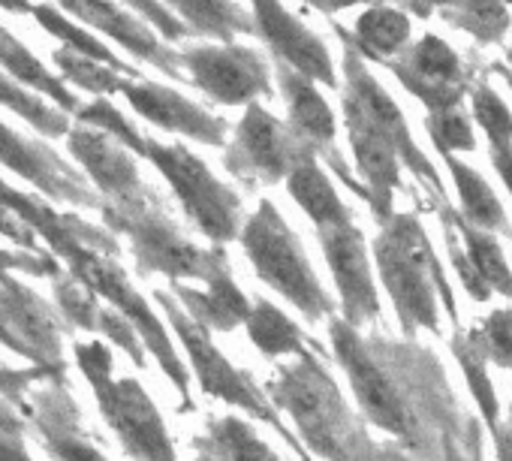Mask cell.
Returning a JSON list of instances; mask_svg holds the SVG:
<instances>
[{
	"mask_svg": "<svg viewBox=\"0 0 512 461\" xmlns=\"http://www.w3.org/2000/svg\"><path fill=\"white\" fill-rule=\"evenodd\" d=\"M266 398L296 422V440L308 452L326 461H359V431L353 428L347 401L308 347L266 383Z\"/></svg>",
	"mask_w": 512,
	"mask_h": 461,
	"instance_id": "3957f363",
	"label": "cell"
},
{
	"mask_svg": "<svg viewBox=\"0 0 512 461\" xmlns=\"http://www.w3.org/2000/svg\"><path fill=\"white\" fill-rule=\"evenodd\" d=\"M392 70L416 97L440 106L446 103V88L458 79V58L443 40L422 37L401 64H392Z\"/></svg>",
	"mask_w": 512,
	"mask_h": 461,
	"instance_id": "603a6c76",
	"label": "cell"
},
{
	"mask_svg": "<svg viewBox=\"0 0 512 461\" xmlns=\"http://www.w3.org/2000/svg\"><path fill=\"white\" fill-rule=\"evenodd\" d=\"M253 34H260L263 43L272 49L275 61L296 70L299 76L335 88V67L326 43L302 25L281 0H250Z\"/></svg>",
	"mask_w": 512,
	"mask_h": 461,
	"instance_id": "9a60e30c",
	"label": "cell"
},
{
	"mask_svg": "<svg viewBox=\"0 0 512 461\" xmlns=\"http://www.w3.org/2000/svg\"><path fill=\"white\" fill-rule=\"evenodd\" d=\"M250 344L260 350L266 359L278 356H299L305 350V332L287 317L275 302L269 299H256L250 302V314L244 320Z\"/></svg>",
	"mask_w": 512,
	"mask_h": 461,
	"instance_id": "83f0119b",
	"label": "cell"
},
{
	"mask_svg": "<svg viewBox=\"0 0 512 461\" xmlns=\"http://www.w3.org/2000/svg\"><path fill=\"white\" fill-rule=\"evenodd\" d=\"M31 16L40 22L43 31H49L52 37H58V40L64 43V49H70V52H76V55H85V58L103 64V67H112V70H118V73L136 79V70H133V67H127L106 43H100L94 34H88V31H82L79 25H73V22H70L61 10H55L52 4H34V13H31Z\"/></svg>",
	"mask_w": 512,
	"mask_h": 461,
	"instance_id": "f546056e",
	"label": "cell"
},
{
	"mask_svg": "<svg viewBox=\"0 0 512 461\" xmlns=\"http://www.w3.org/2000/svg\"><path fill=\"white\" fill-rule=\"evenodd\" d=\"M0 461H34L25 446V434H0Z\"/></svg>",
	"mask_w": 512,
	"mask_h": 461,
	"instance_id": "60d3db41",
	"label": "cell"
},
{
	"mask_svg": "<svg viewBox=\"0 0 512 461\" xmlns=\"http://www.w3.org/2000/svg\"><path fill=\"white\" fill-rule=\"evenodd\" d=\"M272 428H275L278 434H284V437H287V443H290V446H293V449L299 452V458H302V461H314V458H311V452H308V449H305V446H302V443H299V440H296V437L290 434V428H287V425L281 422V416H278V419L272 422Z\"/></svg>",
	"mask_w": 512,
	"mask_h": 461,
	"instance_id": "ee69618b",
	"label": "cell"
},
{
	"mask_svg": "<svg viewBox=\"0 0 512 461\" xmlns=\"http://www.w3.org/2000/svg\"><path fill=\"white\" fill-rule=\"evenodd\" d=\"M431 130H434V139H437L440 145H449V148H470V145H473L470 127H467V121H464L458 112H443V115H437V121L431 124Z\"/></svg>",
	"mask_w": 512,
	"mask_h": 461,
	"instance_id": "74e56055",
	"label": "cell"
},
{
	"mask_svg": "<svg viewBox=\"0 0 512 461\" xmlns=\"http://www.w3.org/2000/svg\"><path fill=\"white\" fill-rule=\"evenodd\" d=\"M76 365L88 380L106 425L133 461H178L166 422L136 377L115 374V353L106 341H76Z\"/></svg>",
	"mask_w": 512,
	"mask_h": 461,
	"instance_id": "277c9868",
	"label": "cell"
},
{
	"mask_svg": "<svg viewBox=\"0 0 512 461\" xmlns=\"http://www.w3.org/2000/svg\"><path fill=\"white\" fill-rule=\"evenodd\" d=\"M178 64L187 70V79L220 106H247L260 103V97L272 100L275 94L266 58L250 46H187L178 52Z\"/></svg>",
	"mask_w": 512,
	"mask_h": 461,
	"instance_id": "8fae6325",
	"label": "cell"
},
{
	"mask_svg": "<svg viewBox=\"0 0 512 461\" xmlns=\"http://www.w3.org/2000/svg\"><path fill=\"white\" fill-rule=\"evenodd\" d=\"M344 121H347V133H350V145H353L359 172L368 181L365 196L383 214L389 208L392 187L398 184V148L350 106H344Z\"/></svg>",
	"mask_w": 512,
	"mask_h": 461,
	"instance_id": "44dd1931",
	"label": "cell"
},
{
	"mask_svg": "<svg viewBox=\"0 0 512 461\" xmlns=\"http://www.w3.org/2000/svg\"><path fill=\"white\" fill-rule=\"evenodd\" d=\"M275 76L281 85V94L287 100V127L317 154H329L335 142V115L326 103V97L317 91V82L299 76L296 70L275 64Z\"/></svg>",
	"mask_w": 512,
	"mask_h": 461,
	"instance_id": "ffe728a7",
	"label": "cell"
},
{
	"mask_svg": "<svg viewBox=\"0 0 512 461\" xmlns=\"http://www.w3.org/2000/svg\"><path fill=\"white\" fill-rule=\"evenodd\" d=\"M0 106L13 109L19 118H25L37 133L49 136V139H58V136H67L70 133V115H64L58 106L46 103L43 97L25 91L22 85H16L13 79H7L0 73Z\"/></svg>",
	"mask_w": 512,
	"mask_h": 461,
	"instance_id": "4dcf8cb0",
	"label": "cell"
},
{
	"mask_svg": "<svg viewBox=\"0 0 512 461\" xmlns=\"http://www.w3.org/2000/svg\"><path fill=\"white\" fill-rule=\"evenodd\" d=\"M163 7L178 13V22L190 37H208L232 43L241 34H253V19L235 0H163Z\"/></svg>",
	"mask_w": 512,
	"mask_h": 461,
	"instance_id": "d4e9b609",
	"label": "cell"
},
{
	"mask_svg": "<svg viewBox=\"0 0 512 461\" xmlns=\"http://www.w3.org/2000/svg\"><path fill=\"white\" fill-rule=\"evenodd\" d=\"M22 416L52 461H109L85 431L67 380H46L43 386H34Z\"/></svg>",
	"mask_w": 512,
	"mask_h": 461,
	"instance_id": "7c38bea8",
	"label": "cell"
},
{
	"mask_svg": "<svg viewBox=\"0 0 512 461\" xmlns=\"http://www.w3.org/2000/svg\"><path fill=\"white\" fill-rule=\"evenodd\" d=\"M0 236H7L13 245H19V248L28 251V254H46V251L37 248L34 229H31L25 220H19V217H16L10 208H4V205H0Z\"/></svg>",
	"mask_w": 512,
	"mask_h": 461,
	"instance_id": "ab89813d",
	"label": "cell"
},
{
	"mask_svg": "<svg viewBox=\"0 0 512 461\" xmlns=\"http://www.w3.org/2000/svg\"><path fill=\"white\" fill-rule=\"evenodd\" d=\"M169 287H172V299L208 332H235L238 326H244L250 314V299L238 290L232 272L211 278L205 290L187 284H169Z\"/></svg>",
	"mask_w": 512,
	"mask_h": 461,
	"instance_id": "7402d4cb",
	"label": "cell"
},
{
	"mask_svg": "<svg viewBox=\"0 0 512 461\" xmlns=\"http://www.w3.org/2000/svg\"><path fill=\"white\" fill-rule=\"evenodd\" d=\"M329 332H332L335 356L344 365V371L350 377V386H353L362 410L368 413V419L374 425H380L383 431L407 434L410 431L407 404L398 395V389L392 386V380L386 377V371L374 362V356L368 353V347L362 344L356 329L347 326L344 320H332Z\"/></svg>",
	"mask_w": 512,
	"mask_h": 461,
	"instance_id": "5bb4252c",
	"label": "cell"
},
{
	"mask_svg": "<svg viewBox=\"0 0 512 461\" xmlns=\"http://www.w3.org/2000/svg\"><path fill=\"white\" fill-rule=\"evenodd\" d=\"M124 4H127L139 19H145V22L151 25V31L160 34L163 40L178 43V40H187V37H190V31H187L178 19H172V13L160 4V0H124Z\"/></svg>",
	"mask_w": 512,
	"mask_h": 461,
	"instance_id": "d590c367",
	"label": "cell"
},
{
	"mask_svg": "<svg viewBox=\"0 0 512 461\" xmlns=\"http://www.w3.org/2000/svg\"><path fill=\"white\" fill-rule=\"evenodd\" d=\"M193 446L208 449L214 461H284L250 422L241 416H220L208 422V431L193 440Z\"/></svg>",
	"mask_w": 512,
	"mask_h": 461,
	"instance_id": "4316f807",
	"label": "cell"
},
{
	"mask_svg": "<svg viewBox=\"0 0 512 461\" xmlns=\"http://www.w3.org/2000/svg\"><path fill=\"white\" fill-rule=\"evenodd\" d=\"M193 461H214V455H211L208 449H199V446H196V458H193Z\"/></svg>",
	"mask_w": 512,
	"mask_h": 461,
	"instance_id": "7dc6e473",
	"label": "cell"
},
{
	"mask_svg": "<svg viewBox=\"0 0 512 461\" xmlns=\"http://www.w3.org/2000/svg\"><path fill=\"white\" fill-rule=\"evenodd\" d=\"M467 245H470V263H473L476 275L488 287H497L500 293H512V275H509V269L503 263L500 248L491 239H482V236H470Z\"/></svg>",
	"mask_w": 512,
	"mask_h": 461,
	"instance_id": "836d02e7",
	"label": "cell"
},
{
	"mask_svg": "<svg viewBox=\"0 0 512 461\" xmlns=\"http://www.w3.org/2000/svg\"><path fill=\"white\" fill-rule=\"evenodd\" d=\"M100 217L112 236H124L142 275H163L172 284L202 281L229 272L223 248H199L169 217L166 202L145 187L124 202H100Z\"/></svg>",
	"mask_w": 512,
	"mask_h": 461,
	"instance_id": "7a4b0ae2",
	"label": "cell"
},
{
	"mask_svg": "<svg viewBox=\"0 0 512 461\" xmlns=\"http://www.w3.org/2000/svg\"><path fill=\"white\" fill-rule=\"evenodd\" d=\"M407 40H410V19L392 7L365 10L356 22V34L350 37L356 52L377 61H389L392 55H398Z\"/></svg>",
	"mask_w": 512,
	"mask_h": 461,
	"instance_id": "f1b7e54d",
	"label": "cell"
},
{
	"mask_svg": "<svg viewBox=\"0 0 512 461\" xmlns=\"http://www.w3.org/2000/svg\"><path fill=\"white\" fill-rule=\"evenodd\" d=\"M473 109H476V121L488 130V136L494 139V145L506 148L509 139H512V118L506 112V106L491 94V91H479L476 100H473Z\"/></svg>",
	"mask_w": 512,
	"mask_h": 461,
	"instance_id": "e575fe53",
	"label": "cell"
},
{
	"mask_svg": "<svg viewBox=\"0 0 512 461\" xmlns=\"http://www.w3.org/2000/svg\"><path fill=\"white\" fill-rule=\"evenodd\" d=\"M305 4H311V7H317L320 13H341V10H347V7H356V4H365V0H305Z\"/></svg>",
	"mask_w": 512,
	"mask_h": 461,
	"instance_id": "7bdbcfd3",
	"label": "cell"
},
{
	"mask_svg": "<svg viewBox=\"0 0 512 461\" xmlns=\"http://www.w3.org/2000/svg\"><path fill=\"white\" fill-rule=\"evenodd\" d=\"M308 154L314 151L263 103H247L235 136L223 151V166L235 181L253 190L256 184L284 181Z\"/></svg>",
	"mask_w": 512,
	"mask_h": 461,
	"instance_id": "30bf717a",
	"label": "cell"
},
{
	"mask_svg": "<svg viewBox=\"0 0 512 461\" xmlns=\"http://www.w3.org/2000/svg\"><path fill=\"white\" fill-rule=\"evenodd\" d=\"M124 100L133 106L136 115H142L148 124L166 130V133H178L187 139H196L202 145H226V118L211 115L208 109L196 106L193 100H187L184 94L160 85V82H148V79H127L121 88Z\"/></svg>",
	"mask_w": 512,
	"mask_h": 461,
	"instance_id": "e0dca14e",
	"label": "cell"
},
{
	"mask_svg": "<svg viewBox=\"0 0 512 461\" xmlns=\"http://www.w3.org/2000/svg\"><path fill=\"white\" fill-rule=\"evenodd\" d=\"M55 64H58V70L64 76L61 79L64 85L70 82V85H76V88H82L88 94H97V97L121 94L124 82L130 79L124 73H118L112 67H103V64H97V61H91L85 55H76V52H70L64 46L55 52Z\"/></svg>",
	"mask_w": 512,
	"mask_h": 461,
	"instance_id": "1f68e13d",
	"label": "cell"
},
{
	"mask_svg": "<svg viewBox=\"0 0 512 461\" xmlns=\"http://www.w3.org/2000/svg\"><path fill=\"white\" fill-rule=\"evenodd\" d=\"M31 275L52 281L61 272V263L52 254H28V251H0V275Z\"/></svg>",
	"mask_w": 512,
	"mask_h": 461,
	"instance_id": "8d00e7d4",
	"label": "cell"
},
{
	"mask_svg": "<svg viewBox=\"0 0 512 461\" xmlns=\"http://www.w3.org/2000/svg\"><path fill=\"white\" fill-rule=\"evenodd\" d=\"M320 245H323L326 263L332 269L335 287L341 293L344 323L356 329V326L374 320L377 311H380L377 287H374V278H371L365 239L353 226V220H341L335 226L320 229Z\"/></svg>",
	"mask_w": 512,
	"mask_h": 461,
	"instance_id": "2e32d148",
	"label": "cell"
},
{
	"mask_svg": "<svg viewBox=\"0 0 512 461\" xmlns=\"http://www.w3.org/2000/svg\"><path fill=\"white\" fill-rule=\"evenodd\" d=\"M485 332H488L491 353H494L503 365H512V311H497V314H491Z\"/></svg>",
	"mask_w": 512,
	"mask_h": 461,
	"instance_id": "f35d334b",
	"label": "cell"
},
{
	"mask_svg": "<svg viewBox=\"0 0 512 461\" xmlns=\"http://www.w3.org/2000/svg\"><path fill=\"white\" fill-rule=\"evenodd\" d=\"M67 148L82 163L85 178L97 190L100 202H124V199L139 196L148 187L139 172L136 154H130L103 130H94L85 124L70 127Z\"/></svg>",
	"mask_w": 512,
	"mask_h": 461,
	"instance_id": "ac0fdd59",
	"label": "cell"
},
{
	"mask_svg": "<svg viewBox=\"0 0 512 461\" xmlns=\"http://www.w3.org/2000/svg\"><path fill=\"white\" fill-rule=\"evenodd\" d=\"M61 10H67L70 16H76L79 22L103 31L106 37H112L115 43H121L136 61L157 67L160 73L172 76V79H184V70L178 64V52L163 46L160 37L133 13H127L124 7L112 4V0H55Z\"/></svg>",
	"mask_w": 512,
	"mask_h": 461,
	"instance_id": "d6986e66",
	"label": "cell"
},
{
	"mask_svg": "<svg viewBox=\"0 0 512 461\" xmlns=\"http://www.w3.org/2000/svg\"><path fill=\"white\" fill-rule=\"evenodd\" d=\"M380 278L407 326H434V263L428 242L413 217H392L377 239Z\"/></svg>",
	"mask_w": 512,
	"mask_h": 461,
	"instance_id": "52a82bcc",
	"label": "cell"
},
{
	"mask_svg": "<svg viewBox=\"0 0 512 461\" xmlns=\"http://www.w3.org/2000/svg\"><path fill=\"white\" fill-rule=\"evenodd\" d=\"M0 10L16 13V16H28V13H34V4L31 0H0Z\"/></svg>",
	"mask_w": 512,
	"mask_h": 461,
	"instance_id": "f6af8a7d",
	"label": "cell"
},
{
	"mask_svg": "<svg viewBox=\"0 0 512 461\" xmlns=\"http://www.w3.org/2000/svg\"><path fill=\"white\" fill-rule=\"evenodd\" d=\"M452 163V172H455V184H458V193L464 199V208L467 214L482 223V226H497L503 220V211H500V202L497 196L491 193V187L470 169H464L461 163L449 160Z\"/></svg>",
	"mask_w": 512,
	"mask_h": 461,
	"instance_id": "d6a6232c",
	"label": "cell"
},
{
	"mask_svg": "<svg viewBox=\"0 0 512 461\" xmlns=\"http://www.w3.org/2000/svg\"><path fill=\"white\" fill-rule=\"evenodd\" d=\"M0 73L37 97H49L64 115H76L82 106L79 97L58 76H52V70L43 67V61L28 52V46H22L4 25H0Z\"/></svg>",
	"mask_w": 512,
	"mask_h": 461,
	"instance_id": "cb8c5ba5",
	"label": "cell"
},
{
	"mask_svg": "<svg viewBox=\"0 0 512 461\" xmlns=\"http://www.w3.org/2000/svg\"><path fill=\"white\" fill-rule=\"evenodd\" d=\"M0 205L10 208L19 220H25L34 229V236H43L52 257H58L61 266H67L64 272L73 281L88 287L100 302H106L133 323L148 356H154L160 371L172 380L175 392L181 395V410H190V371L178 356L166 326L160 323L148 299L130 284L124 266L118 263L121 245L109 229L88 223L76 211H55L49 202L22 193L4 181H0Z\"/></svg>",
	"mask_w": 512,
	"mask_h": 461,
	"instance_id": "6da1fadb",
	"label": "cell"
},
{
	"mask_svg": "<svg viewBox=\"0 0 512 461\" xmlns=\"http://www.w3.org/2000/svg\"><path fill=\"white\" fill-rule=\"evenodd\" d=\"M28 431V422H25V416L0 395V434H25Z\"/></svg>",
	"mask_w": 512,
	"mask_h": 461,
	"instance_id": "b9f144b4",
	"label": "cell"
},
{
	"mask_svg": "<svg viewBox=\"0 0 512 461\" xmlns=\"http://www.w3.org/2000/svg\"><path fill=\"white\" fill-rule=\"evenodd\" d=\"M241 251L247 254L256 278L299 308L311 323L332 314V299L323 290L299 236L290 229L272 199H263L241 223Z\"/></svg>",
	"mask_w": 512,
	"mask_h": 461,
	"instance_id": "5b68a950",
	"label": "cell"
},
{
	"mask_svg": "<svg viewBox=\"0 0 512 461\" xmlns=\"http://www.w3.org/2000/svg\"><path fill=\"white\" fill-rule=\"evenodd\" d=\"M64 320L16 275H0V344L52 380H67Z\"/></svg>",
	"mask_w": 512,
	"mask_h": 461,
	"instance_id": "9c48e42d",
	"label": "cell"
},
{
	"mask_svg": "<svg viewBox=\"0 0 512 461\" xmlns=\"http://www.w3.org/2000/svg\"><path fill=\"white\" fill-rule=\"evenodd\" d=\"M154 302L163 308L178 344L184 347V356L193 368V377L199 383V389L208 395V398H217L229 407H238L244 410L247 416L260 419V422H275L278 419V410L269 404V398L250 383V377L244 371H238L226 356L223 350L214 347L211 341V332L205 326H199L169 293L163 290H154Z\"/></svg>",
	"mask_w": 512,
	"mask_h": 461,
	"instance_id": "ba28073f",
	"label": "cell"
},
{
	"mask_svg": "<svg viewBox=\"0 0 512 461\" xmlns=\"http://www.w3.org/2000/svg\"><path fill=\"white\" fill-rule=\"evenodd\" d=\"M0 166L13 169L19 178L31 181L40 193L73 208H100V196L91 181L70 166L43 139H28L0 121Z\"/></svg>",
	"mask_w": 512,
	"mask_h": 461,
	"instance_id": "4fadbf2b",
	"label": "cell"
},
{
	"mask_svg": "<svg viewBox=\"0 0 512 461\" xmlns=\"http://www.w3.org/2000/svg\"><path fill=\"white\" fill-rule=\"evenodd\" d=\"M136 157L148 160L166 178L184 214L196 223V229L214 248H223L232 239H238L244 223L241 196L232 187H226L202 157L187 151L181 142L166 145L151 136H142Z\"/></svg>",
	"mask_w": 512,
	"mask_h": 461,
	"instance_id": "8992f818",
	"label": "cell"
},
{
	"mask_svg": "<svg viewBox=\"0 0 512 461\" xmlns=\"http://www.w3.org/2000/svg\"><path fill=\"white\" fill-rule=\"evenodd\" d=\"M494 157H497V166H500V172H503V181L509 184V190H512V151H494Z\"/></svg>",
	"mask_w": 512,
	"mask_h": 461,
	"instance_id": "bcb514c9",
	"label": "cell"
},
{
	"mask_svg": "<svg viewBox=\"0 0 512 461\" xmlns=\"http://www.w3.org/2000/svg\"><path fill=\"white\" fill-rule=\"evenodd\" d=\"M374 461H404V458H398V455H377Z\"/></svg>",
	"mask_w": 512,
	"mask_h": 461,
	"instance_id": "c3c4849f",
	"label": "cell"
},
{
	"mask_svg": "<svg viewBox=\"0 0 512 461\" xmlns=\"http://www.w3.org/2000/svg\"><path fill=\"white\" fill-rule=\"evenodd\" d=\"M284 181H287L290 196L299 202V208L311 217V223L317 229H326V226H335L341 220H350V211L341 202V196L335 193L329 175L320 169L317 154H308Z\"/></svg>",
	"mask_w": 512,
	"mask_h": 461,
	"instance_id": "484cf974",
	"label": "cell"
}]
</instances>
